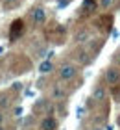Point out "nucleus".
<instances>
[{"label": "nucleus", "mask_w": 120, "mask_h": 130, "mask_svg": "<svg viewBox=\"0 0 120 130\" xmlns=\"http://www.w3.org/2000/svg\"><path fill=\"white\" fill-rule=\"evenodd\" d=\"M22 32H24V22H22L20 19L13 21V24H11V30H9V39H11V41L19 39Z\"/></svg>", "instance_id": "nucleus-1"}, {"label": "nucleus", "mask_w": 120, "mask_h": 130, "mask_svg": "<svg viewBox=\"0 0 120 130\" xmlns=\"http://www.w3.org/2000/svg\"><path fill=\"white\" fill-rule=\"evenodd\" d=\"M105 80H107V84H111V86L120 84V71L115 69V67L107 69V73H105Z\"/></svg>", "instance_id": "nucleus-2"}, {"label": "nucleus", "mask_w": 120, "mask_h": 130, "mask_svg": "<svg viewBox=\"0 0 120 130\" xmlns=\"http://www.w3.org/2000/svg\"><path fill=\"white\" fill-rule=\"evenodd\" d=\"M59 76H61V80H72L76 76V67L74 65H63L59 71Z\"/></svg>", "instance_id": "nucleus-3"}, {"label": "nucleus", "mask_w": 120, "mask_h": 130, "mask_svg": "<svg viewBox=\"0 0 120 130\" xmlns=\"http://www.w3.org/2000/svg\"><path fill=\"white\" fill-rule=\"evenodd\" d=\"M32 19H33L35 24H43V22L46 21V13H44V9H43V8H35V9L32 11Z\"/></svg>", "instance_id": "nucleus-4"}, {"label": "nucleus", "mask_w": 120, "mask_h": 130, "mask_svg": "<svg viewBox=\"0 0 120 130\" xmlns=\"http://www.w3.org/2000/svg\"><path fill=\"white\" fill-rule=\"evenodd\" d=\"M41 128H43V130H56L57 123H56L54 117H46V119H43V123H41Z\"/></svg>", "instance_id": "nucleus-5"}, {"label": "nucleus", "mask_w": 120, "mask_h": 130, "mask_svg": "<svg viewBox=\"0 0 120 130\" xmlns=\"http://www.w3.org/2000/svg\"><path fill=\"white\" fill-rule=\"evenodd\" d=\"M52 69H54V65H52V61H50V60H46V61H43V63L39 65V71H41V73H43V74L50 73Z\"/></svg>", "instance_id": "nucleus-6"}, {"label": "nucleus", "mask_w": 120, "mask_h": 130, "mask_svg": "<svg viewBox=\"0 0 120 130\" xmlns=\"http://www.w3.org/2000/svg\"><path fill=\"white\" fill-rule=\"evenodd\" d=\"M92 97H94L96 100H102V99L105 97V89H104V87H96L94 93H92Z\"/></svg>", "instance_id": "nucleus-7"}, {"label": "nucleus", "mask_w": 120, "mask_h": 130, "mask_svg": "<svg viewBox=\"0 0 120 130\" xmlns=\"http://www.w3.org/2000/svg\"><path fill=\"white\" fill-rule=\"evenodd\" d=\"M94 6H96V2H94V0H83V9H92L94 8Z\"/></svg>", "instance_id": "nucleus-8"}, {"label": "nucleus", "mask_w": 120, "mask_h": 130, "mask_svg": "<svg viewBox=\"0 0 120 130\" xmlns=\"http://www.w3.org/2000/svg\"><path fill=\"white\" fill-rule=\"evenodd\" d=\"M113 4V0H102V8H109Z\"/></svg>", "instance_id": "nucleus-9"}, {"label": "nucleus", "mask_w": 120, "mask_h": 130, "mask_svg": "<svg viewBox=\"0 0 120 130\" xmlns=\"http://www.w3.org/2000/svg\"><path fill=\"white\" fill-rule=\"evenodd\" d=\"M15 115H17V117L22 115V108H17V110H15Z\"/></svg>", "instance_id": "nucleus-10"}, {"label": "nucleus", "mask_w": 120, "mask_h": 130, "mask_svg": "<svg viewBox=\"0 0 120 130\" xmlns=\"http://www.w3.org/2000/svg\"><path fill=\"white\" fill-rule=\"evenodd\" d=\"M2 119H4V115H2V113H0V123H2Z\"/></svg>", "instance_id": "nucleus-11"}, {"label": "nucleus", "mask_w": 120, "mask_h": 130, "mask_svg": "<svg viewBox=\"0 0 120 130\" xmlns=\"http://www.w3.org/2000/svg\"><path fill=\"white\" fill-rule=\"evenodd\" d=\"M4 2H15V0H4Z\"/></svg>", "instance_id": "nucleus-12"}, {"label": "nucleus", "mask_w": 120, "mask_h": 130, "mask_svg": "<svg viewBox=\"0 0 120 130\" xmlns=\"http://www.w3.org/2000/svg\"><path fill=\"white\" fill-rule=\"evenodd\" d=\"M0 130H6V128H4V126H2V125H0Z\"/></svg>", "instance_id": "nucleus-13"}, {"label": "nucleus", "mask_w": 120, "mask_h": 130, "mask_svg": "<svg viewBox=\"0 0 120 130\" xmlns=\"http://www.w3.org/2000/svg\"><path fill=\"white\" fill-rule=\"evenodd\" d=\"M118 126H120V115H118Z\"/></svg>", "instance_id": "nucleus-14"}, {"label": "nucleus", "mask_w": 120, "mask_h": 130, "mask_svg": "<svg viewBox=\"0 0 120 130\" xmlns=\"http://www.w3.org/2000/svg\"><path fill=\"white\" fill-rule=\"evenodd\" d=\"M94 130H102V128H94Z\"/></svg>", "instance_id": "nucleus-15"}]
</instances>
